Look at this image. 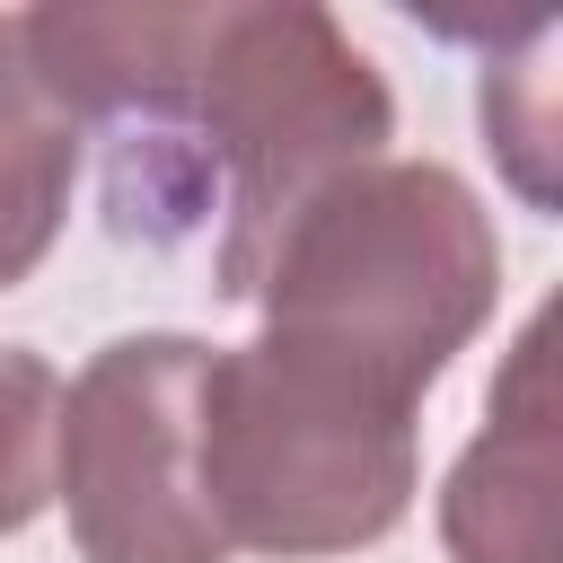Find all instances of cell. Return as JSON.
I'll use <instances>...</instances> for the list:
<instances>
[{"label":"cell","mask_w":563,"mask_h":563,"mask_svg":"<svg viewBox=\"0 0 563 563\" xmlns=\"http://www.w3.org/2000/svg\"><path fill=\"white\" fill-rule=\"evenodd\" d=\"M449 563H563L554 554V405H545V317L519 325L484 431L457 449L440 484Z\"/></svg>","instance_id":"5"},{"label":"cell","mask_w":563,"mask_h":563,"mask_svg":"<svg viewBox=\"0 0 563 563\" xmlns=\"http://www.w3.org/2000/svg\"><path fill=\"white\" fill-rule=\"evenodd\" d=\"M53 431H62V369L26 343H0V537L53 510Z\"/></svg>","instance_id":"7"},{"label":"cell","mask_w":563,"mask_h":563,"mask_svg":"<svg viewBox=\"0 0 563 563\" xmlns=\"http://www.w3.org/2000/svg\"><path fill=\"white\" fill-rule=\"evenodd\" d=\"M545 53H554V26H528L519 53L484 62V97H475L484 106V150H501L510 185L537 211H554V70H545Z\"/></svg>","instance_id":"8"},{"label":"cell","mask_w":563,"mask_h":563,"mask_svg":"<svg viewBox=\"0 0 563 563\" xmlns=\"http://www.w3.org/2000/svg\"><path fill=\"white\" fill-rule=\"evenodd\" d=\"M413 413L422 405L273 334L211 343L202 501L220 545L264 563H334L396 537L422 484Z\"/></svg>","instance_id":"3"},{"label":"cell","mask_w":563,"mask_h":563,"mask_svg":"<svg viewBox=\"0 0 563 563\" xmlns=\"http://www.w3.org/2000/svg\"><path fill=\"white\" fill-rule=\"evenodd\" d=\"M26 53L70 123L106 132V229L158 255L211 238V299L246 290L325 176L396 141L378 62L308 0L26 9Z\"/></svg>","instance_id":"1"},{"label":"cell","mask_w":563,"mask_h":563,"mask_svg":"<svg viewBox=\"0 0 563 563\" xmlns=\"http://www.w3.org/2000/svg\"><path fill=\"white\" fill-rule=\"evenodd\" d=\"M79 123L70 106L44 88L35 53H26V9L0 18V290H18L62 220H70V185H79Z\"/></svg>","instance_id":"6"},{"label":"cell","mask_w":563,"mask_h":563,"mask_svg":"<svg viewBox=\"0 0 563 563\" xmlns=\"http://www.w3.org/2000/svg\"><path fill=\"white\" fill-rule=\"evenodd\" d=\"M238 299L264 308L273 343L422 405L501 308V238L457 167L369 158L264 238Z\"/></svg>","instance_id":"2"},{"label":"cell","mask_w":563,"mask_h":563,"mask_svg":"<svg viewBox=\"0 0 563 563\" xmlns=\"http://www.w3.org/2000/svg\"><path fill=\"white\" fill-rule=\"evenodd\" d=\"M202 334H114L62 387L53 501L79 563H229L202 501Z\"/></svg>","instance_id":"4"}]
</instances>
